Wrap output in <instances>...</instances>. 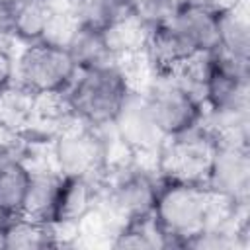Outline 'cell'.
<instances>
[{
	"instance_id": "1",
	"label": "cell",
	"mask_w": 250,
	"mask_h": 250,
	"mask_svg": "<svg viewBox=\"0 0 250 250\" xmlns=\"http://www.w3.org/2000/svg\"><path fill=\"white\" fill-rule=\"evenodd\" d=\"M131 86L117 64L78 70L64 98L74 117L86 125L107 129L127 100Z\"/></svg>"
},
{
	"instance_id": "2",
	"label": "cell",
	"mask_w": 250,
	"mask_h": 250,
	"mask_svg": "<svg viewBox=\"0 0 250 250\" xmlns=\"http://www.w3.org/2000/svg\"><path fill=\"white\" fill-rule=\"evenodd\" d=\"M162 178L158 172L127 162L107 168L100 184L98 207L104 209L119 227L123 223L148 217L154 211Z\"/></svg>"
},
{
	"instance_id": "3",
	"label": "cell",
	"mask_w": 250,
	"mask_h": 250,
	"mask_svg": "<svg viewBox=\"0 0 250 250\" xmlns=\"http://www.w3.org/2000/svg\"><path fill=\"white\" fill-rule=\"evenodd\" d=\"M51 160L62 176L102 182L111 164L104 129L74 119L51 141Z\"/></svg>"
},
{
	"instance_id": "4",
	"label": "cell",
	"mask_w": 250,
	"mask_h": 250,
	"mask_svg": "<svg viewBox=\"0 0 250 250\" xmlns=\"http://www.w3.org/2000/svg\"><path fill=\"white\" fill-rule=\"evenodd\" d=\"M217 146V137L203 123L184 133L166 137L154 158L156 172L162 180L205 186Z\"/></svg>"
},
{
	"instance_id": "5",
	"label": "cell",
	"mask_w": 250,
	"mask_h": 250,
	"mask_svg": "<svg viewBox=\"0 0 250 250\" xmlns=\"http://www.w3.org/2000/svg\"><path fill=\"white\" fill-rule=\"evenodd\" d=\"M76 72L66 49L43 41L25 45L16 59V80L37 96L64 94Z\"/></svg>"
},
{
	"instance_id": "6",
	"label": "cell",
	"mask_w": 250,
	"mask_h": 250,
	"mask_svg": "<svg viewBox=\"0 0 250 250\" xmlns=\"http://www.w3.org/2000/svg\"><path fill=\"white\" fill-rule=\"evenodd\" d=\"M143 92L148 111L164 137L197 127L205 115V105L170 76H158Z\"/></svg>"
},
{
	"instance_id": "7",
	"label": "cell",
	"mask_w": 250,
	"mask_h": 250,
	"mask_svg": "<svg viewBox=\"0 0 250 250\" xmlns=\"http://www.w3.org/2000/svg\"><path fill=\"white\" fill-rule=\"evenodd\" d=\"M215 53L213 70L205 88V111L232 113L248 109L250 62L232 59L221 51Z\"/></svg>"
},
{
	"instance_id": "8",
	"label": "cell",
	"mask_w": 250,
	"mask_h": 250,
	"mask_svg": "<svg viewBox=\"0 0 250 250\" xmlns=\"http://www.w3.org/2000/svg\"><path fill=\"white\" fill-rule=\"evenodd\" d=\"M115 139L135 156H154L164 143V135L158 131L146 100L145 92L131 90L127 100L123 102L119 113L109 125Z\"/></svg>"
},
{
	"instance_id": "9",
	"label": "cell",
	"mask_w": 250,
	"mask_h": 250,
	"mask_svg": "<svg viewBox=\"0 0 250 250\" xmlns=\"http://www.w3.org/2000/svg\"><path fill=\"white\" fill-rule=\"evenodd\" d=\"M213 193L244 205L250 195V150L248 143H219L205 184Z\"/></svg>"
},
{
	"instance_id": "10",
	"label": "cell",
	"mask_w": 250,
	"mask_h": 250,
	"mask_svg": "<svg viewBox=\"0 0 250 250\" xmlns=\"http://www.w3.org/2000/svg\"><path fill=\"white\" fill-rule=\"evenodd\" d=\"M100 184L86 178H68L62 176V186L57 201L55 225L64 227H78L98 205L100 199Z\"/></svg>"
},
{
	"instance_id": "11",
	"label": "cell",
	"mask_w": 250,
	"mask_h": 250,
	"mask_svg": "<svg viewBox=\"0 0 250 250\" xmlns=\"http://www.w3.org/2000/svg\"><path fill=\"white\" fill-rule=\"evenodd\" d=\"M31 180V166L14 148L0 145V205L12 217L21 213Z\"/></svg>"
},
{
	"instance_id": "12",
	"label": "cell",
	"mask_w": 250,
	"mask_h": 250,
	"mask_svg": "<svg viewBox=\"0 0 250 250\" xmlns=\"http://www.w3.org/2000/svg\"><path fill=\"white\" fill-rule=\"evenodd\" d=\"M39 96L21 82L12 80L0 90V131L23 139L31 127Z\"/></svg>"
},
{
	"instance_id": "13",
	"label": "cell",
	"mask_w": 250,
	"mask_h": 250,
	"mask_svg": "<svg viewBox=\"0 0 250 250\" xmlns=\"http://www.w3.org/2000/svg\"><path fill=\"white\" fill-rule=\"evenodd\" d=\"M55 246H61L57 225L18 213L2 227V248L6 250H43Z\"/></svg>"
},
{
	"instance_id": "14",
	"label": "cell",
	"mask_w": 250,
	"mask_h": 250,
	"mask_svg": "<svg viewBox=\"0 0 250 250\" xmlns=\"http://www.w3.org/2000/svg\"><path fill=\"white\" fill-rule=\"evenodd\" d=\"M61 186H62V174H59L53 166L31 168V180L21 207V215L55 225Z\"/></svg>"
},
{
	"instance_id": "15",
	"label": "cell",
	"mask_w": 250,
	"mask_h": 250,
	"mask_svg": "<svg viewBox=\"0 0 250 250\" xmlns=\"http://www.w3.org/2000/svg\"><path fill=\"white\" fill-rule=\"evenodd\" d=\"M168 23L193 51L217 49V14L193 4H184L168 20Z\"/></svg>"
},
{
	"instance_id": "16",
	"label": "cell",
	"mask_w": 250,
	"mask_h": 250,
	"mask_svg": "<svg viewBox=\"0 0 250 250\" xmlns=\"http://www.w3.org/2000/svg\"><path fill=\"white\" fill-rule=\"evenodd\" d=\"M217 51L250 62V20L246 0L217 14Z\"/></svg>"
},
{
	"instance_id": "17",
	"label": "cell",
	"mask_w": 250,
	"mask_h": 250,
	"mask_svg": "<svg viewBox=\"0 0 250 250\" xmlns=\"http://www.w3.org/2000/svg\"><path fill=\"white\" fill-rule=\"evenodd\" d=\"M66 51L76 70H90V68H104L117 64V59L109 49L105 33L86 23H80L70 43L66 45Z\"/></svg>"
},
{
	"instance_id": "18",
	"label": "cell",
	"mask_w": 250,
	"mask_h": 250,
	"mask_svg": "<svg viewBox=\"0 0 250 250\" xmlns=\"http://www.w3.org/2000/svg\"><path fill=\"white\" fill-rule=\"evenodd\" d=\"M49 16H51L49 0H21L10 10L14 39L25 45L41 41Z\"/></svg>"
},
{
	"instance_id": "19",
	"label": "cell",
	"mask_w": 250,
	"mask_h": 250,
	"mask_svg": "<svg viewBox=\"0 0 250 250\" xmlns=\"http://www.w3.org/2000/svg\"><path fill=\"white\" fill-rule=\"evenodd\" d=\"M113 248H139V250H154V248H170L166 234L158 227L154 215L141 217L129 223H123L109 242Z\"/></svg>"
},
{
	"instance_id": "20",
	"label": "cell",
	"mask_w": 250,
	"mask_h": 250,
	"mask_svg": "<svg viewBox=\"0 0 250 250\" xmlns=\"http://www.w3.org/2000/svg\"><path fill=\"white\" fill-rule=\"evenodd\" d=\"M213 51H195V53H191L168 74L182 88H186L189 94H193L203 105H205V88H207V82H209V76H211V70H213V62H215V53Z\"/></svg>"
},
{
	"instance_id": "21",
	"label": "cell",
	"mask_w": 250,
	"mask_h": 250,
	"mask_svg": "<svg viewBox=\"0 0 250 250\" xmlns=\"http://www.w3.org/2000/svg\"><path fill=\"white\" fill-rule=\"evenodd\" d=\"M148 31H150V27L137 14H133L127 20L111 25L104 33H105V39L109 43V49L113 51L115 59L119 61V59L143 53L145 45H146Z\"/></svg>"
},
{
	"instance_id": "22",
	"label": "cell",
	"mask_w": 250,
	"mask_h": 250,
	"mask_svg": "<svg viewBox=\"0 0 250 250\" xmlns=\"http://www.w3.org/2000/svg\"><path fill=\"white\" fill-rule=\"evenodd\" d=\"M78 14L82 23L105 31L135 14V0H82Z\"/></svg>"
},
{
	"instance_id": "23",
	"label": "cell",
	"mask_w": 250,
	"mask_h": 250,
	"mask_svg": "<svg viewBox=\"0 0 250 250\" xmlns=\"http://www.w3.org/2000/svg\"><path fill=\"white\" fill-rule=\"evenodd\" d=\"M80 23L82 21H80V16L76 12L51 8V16L47 20V25H45V31L41 35V41L49 43V45H55V47L66 49V45L70 43L72 35L80 27Z\"/></svg>"
},
{
	"instance_id": "24",
	"label": "cell",
	"mask_w": 250,
	"mask_h": 250,
	"mask_svg": "<svg viewBox=\"0 0 250 250\" xmlns=\"http://www.w3.org/2000/svg\"><path fill=\"white\" fill-rule=\"evenodd\" d=\"M16 80V61L8 47H0V90Z\"/></svg>"
},
{
	"instance_id": "25",
	"label": "cell",
	"mask_w": 250,
	"mask_h": 250,
	"mask_svg": "<svg viewBox=\"0 0 250 250\" xmlns=\"http://www.w3.org/2000/svg\"><path fill=\"white\" fill-rule=\"evenodd\" d=\"M244 0H186V4H193V6H199V8H205L213 14H221L229 8H234L238 4H242Z\"/></svg>"
},
{
	"instance_id": "26",
	"label": "cell",
	"mask_w": 250,
	"mask_h": 250,
	"mask_svg": "<svg viewBox=\"0 0 250 250\" xmlns=\"http://www.w3.org/2000/svg\"><path fill=\"white\" fill-rule=\"evenodd\" d=\"M21 0H0V8H6V10H12L16 4H20Z\"/></svg>"
},
{
	"instance_id": "27",
	"label": "cell",
	"mask_w": 250,
	"mask_h": 250,
	"mask_svg": "<svg viewBox=\"0 0 250 250\" xmlns=\"http://www.w3.org/2000/svg\"><path fill=\"white\" fill-rule=\"evenodd\" d=\"M8 219H10V215H8V213H6L4 209H2V205H0V229L4 227V223H6Z\"/></svg>"
}]
</instances>
